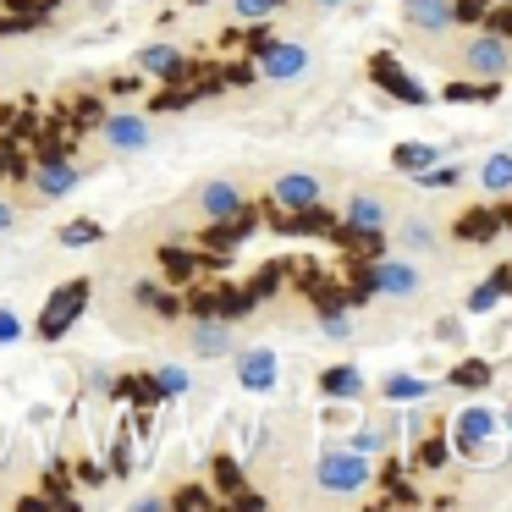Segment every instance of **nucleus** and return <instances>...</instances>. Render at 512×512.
<instances>
[{
  "label": "nucleus",
  "instance_id": "f257e3e1",
  "mask_svg": "<svg viewBox=\"0 0 512 512\" xmlns=\"http://www.w3.org/2000/svg\"><path fill=\"white\" fill-rule=\"evenodd\" d=\"M446 67L457 78H474V83H501L512 78V39L496 34V28H479V34H463L452 50H446Z\"/></svg>",
  "mask_w": 512,
  "mask_h": 512
},
{
  "label": "nucleus",
  "instance_id": "f03ea898",
  "mask_svg": "<svg viewBox=\"0 0 512 512\" xmlns=\"http://www.w3.org/2000/svg\"><path fill=\"white\" fill-rule=\"evenodd\" d=\"M369 479H375V457L353 452V446H320V457H314V485L331 490V496H358V490H369Z\"/></svg>",
  "mask_w": 512,
  "mask_h": 512
},
{
  "label": "nucleus",
  "instance_id": "7ed1b4c3",
  "mask_svg": "<svg viewBox=\"0 0 512 512\" xmlns=\"http://www.w3.org/2000/svg\"><path fill=\"white\" fill-rule=\"evenodd\" d=\"M155 138L160 133L144 111H111V116H100L94 144H100L105 155H144V149H155Z\"/></svg>",
  "mask_w": 512,
  "mask_h": 512
},
{
  "label": "nucleus",
  "instance_id": "20e7f679",
  "mask_svg": "<svg viewBox=\"0 0 512 512\" xmlns=\"http://www.w3.org/2000/svg\"><path fill=\"white\" fill-rule=\"evenodd\" d=\"M259 78L276 83V89H298V83L314 78V50L298 45V39H276V45L259 50Z\"/></svg>",
  "mask_w": 512,
  "mask_h": 512
},
{
  "label": "nucleus",
  "instance_id": "39448f33",
  "mask_svg": "<svg viewBox=\"0 0 512 512\" xmlns=\"http://www.w3.org/2000/svg\"><path fill=\"white\" fill-rule=\"evenodd\" d=\"M391 221H397V199H391L386 188H358V193H347V204H342V226H347V232L380 237V232H391Z\"/></svg>",
  "mask_w": 512,
  "mask_h": 512
},
{
  "label": "nucleus",
  "instance_id": "423d86ee",
  "mask_svg": "<svg viewBox=\"0 0 512 512\" xmlns=\"http://www.w3.org/2000/svg\"><path fill=\"white\" fill-rule=\"evenodd\" d=\"M188 210L199 215V221H210V226L237 221V215H243V182L237 177H204L199 188L188 193Z\"/></svg>",
  "mask_w": 512,
  "mask_h": 512
},
{
  "label": "nucleus",
  "instance_id": "0eeeda50",
  "mask_svg": "<svg viewBox=\"0 0 512 512\" xmlns=\"http://www.w3.org/2000/svg\"><path fill=\"white\" fill-rule=\"evenodd\" d=\"M237 325L221 320V314H193L188 325H182V347H188V358H232L237 353Z\"/></svg>",
  "mask_w": 512,
  "mask_h": 512
},
{
  "label": "nucleus",
  "instance_id": "6e6552de",
  "mask_svg": "<svg viewBox=\"0 0 512 512\" xmlns=\"http://www.w3.org/2000/svg\"><path fill=\"white\" fill-rule=\"evenodd\" d=\"M402 23H408V39L424 50V45H435V39L452 34L457 0H402Z\"/></svg>",
  "mask_w": 512,
  "mask_h": 512
},
{
  "label": "nucleus",
  "instance_id": "1a4fd4ad",
  "mask_svg": "<svg viewBox=\"0 0 512 512\" xmlns=\"http://www.w3.org/2000/svg\"><path fill=\"white\" fill-rule=\"evenodd\" d=\"M232 369H237V386L243 391H276V380H281V358H276V347H265V342H237V353H232Z\"/></svg>",
  "mask_w": 512,
  "mask_h": 512
},
{
  "label": "nucleus",
  "instance_id": "9d476101",
  "mask_svg": "<svg viewBox=\"0 0 512 512\" xmlns=\"http://www.w3.org/2000/svg\"><path fill=\"white\" fill-rule=\"evenodd\" d=\"M369 292H375V298H419L424 292V270L413 265V259H375V265H369Z\"/></svg>",
  "mask_w": 512,
  "mask_h": 512
},
{
  "label": "nucleus",
  "instance_id": "9b49d317",
  "mask_svg": "<svg viewBox=\"0 0 512 512\" xmlns=\"http://www.w3.org/2000/svg\"><path fill=\"white\" fill-rule=\"evenodd\" d=\"M270 204L276 210H320L325 204V177L320 171H281L276 182H270Z\"/></svg>",
  "mask_w": 512,
  "mask_h": 512
},
{
  "label": "nucleus",
  "instance_id": "f8f14e48",
  "mask_svg": "<svg viewBox=\"0 0 512 512\" xmlns=\"http://www.w3.org/2000/svg\"><path fill=\"white\" fill-rule=\"evenodd\" d=\"M78 188H83V166H78V160H39V166H34V199L61 204V199H72Z\"/></svg>",
  "mask_w": 512,
  "mask_h": 512
},
{
  "label": "nucleus",
  "instance_id": "ddd939ff",
  "mask_svg": "<svg viewBox=\"0 0 512 512\" xmlns=\"http://www.w3.org/2000/svg\"><path fill=\"white\" fill-rule=\"evenodd\" d=\"M391 237H397L402 254H435V248H441V226H435V215H424V210H408V215L397 210Z\"/></svg>",
  "mask_w": 512,
  "mask_h": 512
},
{
  "label": "nucleus",
  "instance_id": "4468645a",
  "mask_svg": "<svg viewBox=\"0 0 512 512\" xmlns=\"http://www.w3.org/2000/svg\"><path fill=\"white\" fill-rule=\"evenodd\" d=\"M83 303H89V281H72L67 292H56L45 309V320H39V331H45V342H56V336H67V325L83 314Z\"/></svg>",
  "mask_w": 512,
  "mask_h": 512
},
{
  "label": "nucleus",
  "instance_id": "2eb2a0df",
  "mask_svg": "<svg viewBox=\"0 0 512 512\" xmlns=\"http://www.w3.org/2000/svg\"><path fill=\"white\" fill-rule=\"evenodd\" d=\"M496 430H501V419H496V408H463L457 413V424H452V435L463 446H485V441H496Z\"/></svg>",
  "mask_w": 512,
  "mask_h": 512
},
{
  "label": "nucleus",
  "instance_id": "dca6fc26",
  "mask_svg": "<svg viewBox=\"0 0 512 512\" xmlns=\"http://www.w3.org/2000/svg\"><path fill=\"white\" fill-rule=\"evenodd\" d=\"M182 67H188V56H182L177 45H166V39L138 50V72H144V78H177Z\"/></svg>",
  "mask_w": 512,
  "mask_h": 512
},
{
  "label": "nucleus",
  "instance_id": "f3484780",
  "mask_svg": "<svg viewBox=\"0 0 512 512\" xmlns=\"http://www.w3.org/2000/svg\"><path fill=\"white\" fill-rule=\"evenodd\" d=\"M479 188L490 193V199H501V193H512V149H496V155L479 160Z\"/></svg>",
  "mask_w": 512,
  "mask_h": 512
},
{
  "label": "nucleus",
  "instance_id": "a211bd4d",
  "mask_svg": "<svg viewBox=\"0 0 512 512\" xmlns=\"http://www.w3.org/2000/svg\"><path fill=\"white\" fill-rule=\"evenodd\" d=\"M320 391H325V397H336V402H353V397H364V369H353V364H336V369H325V375H320Z\"/></svg>",
  "mask_w": 512,
  "mask_h": 512
},
{
  "label": "nucleus",
  "instance_id": "6ab92c4d",
  "mask_svg": "<svg viewBox=\"0 0 512 512\" xmlns=\"http://www.w3.org/2000/svg\"><path fill=\"white\" fill-rule=\"evenodd\" d=\"M380 397H386V402H430L435 397V380H424V375H391L386 386H380Z\"/></svg>",
  "mask_w": 512,
  "mask_h": 512
},
{
  "label": "nucleus",
  "instance_id": "aec40b11",
  "mask_svg": "<svg viewBox=\"0 0 512 512\" xmlns=\"http://www.w3.org/2000/svg\"><path fill=\"white\" fill-rule=\"evenodd\" d=\"M391 160H397V171H408V177H419V171L441 166V149H435V144H402Z\"/></svg>",
  "mask_w": 512,
  "mask_h": 512
},
{
  "label": "nucleus",
  "instance_id": "412c9836",
  "mask_svg": "<svg viewBox=\"0 0 512 512\" xmlns=\"http://www.w3.org/2000/svg\"><path fill=\"white\" fill-rule=\"evenodd\" d=\"M347 446H353V452H364V457H380L391 446V430H386V424H358V430L347 435Z\"/></svg>",
  "mask_w": 512,
  "mask_h": 512
},
{
  "label": "nucleus",
  "instance_id": "4be33fe9",
  "mask_svg": "<svg viewBox=\"0 0 512 512\" xmlns=\"http://www.w3.org/2000/svg\"><path fill=\"white\" fill-rule=\"evenodd\" d=\"M155 386L166 391V397H182V391H193V369H182V364H160V369H155Z\"/></svg>",
  "mask_w": 512,
  "mask_h": 512
},
{
  "label": "nucleus",
  "instance_id": "5701e85b",
  "mask_svg": "<svg viewBox=\"0 0 512 512\" xmlns=\"http://www.w3.org/2000/svg\"><path fill=\"white\" fill-rule=\"evenodd\" d=\"M287 0H232V17L237 23H265V17H276Z\"/></svg>",
  "mask_w": 512,
  "mask_h": 512
},
{
  "label": "nucleus",
  "instance_id": "b1692460",
  "mask_svg": "<svg viewBox=\"0 0 512 512\" xmlns=\"http://www.w3.org/2000/svg\"><path fill=\"white\" fill-rule=\"evenodd\" d=\"M83 243H100V226H94V221H72V226H61V248H83Z\"/></svg>",
  "mask_w": 512,
  "mask_h": 512
},
{
  "label": "nucleus",
  "instance_id": "393cba45",
  "mask_svg": "<svg viewBox=\"0 0 512 512\" xmlns=\"http://www.w3.org/2000/svg\"><path fill=\"white\" fill-rule=\"evenodd\" d=\"M501 292H507L501 281H485V287H474V298H468V314H490V309L501 303Z\"/></svg>",
  "mask_w": 512,
  "mask_h": 512
},
{
  "label": "nucleus",
  "instance_id": "a878e982",
  "mask_svg": "<svg viewBox=\"0 0 512 512\" xmlns=\"http://www.w3.org/2000/svg\"><path fill=\"white\" fill-rule=\"evenodd\" d=\"M320 336L325 342H347V336H353V320H347V314H320Z\"/></svg>",
  "mask_w": 512,
  "mask_h": 512
},
{
  "label": "nucleus",
  "instance_id": "bb28decb",
  "mask_svg": "<svg viewBox=\"0 0 512 512\" xmlns=\"http://www.w3.org/2000/svg\"><path fill=\"white\" fill-rule=\"evenodd\" d=\"M419 188H457V182H463V166H446V171H419Z\"/></svg>",
  "mask_w": 512,
  "mask_h": 512
},
{
  "label": "nucleus",
  "instance_id": "cd10ccee",
  "mask_svg": "<svg viewBox=\"0 0 512 512\" xmlns=\"http://www.w3.org/2000/svg\"><path fill=\"white\" fill-rule=\"evenodd\" d=\"M12 226H23V204L12 193H0V232H12Z\"/></svg>",
  "mask_w": 512,
  "mask_h": 512
},
{
  "label": "nucleus",
  "instance_id": "c85d7f7f",
  "mask_svg": "<svg viewBox=\"0 0 512 512\" xmlns=\"http://www.w3.org/2000/svg\"><path fill=\"white\" fill-rule=\"evenodd\" d=\"M12 342H23V320L12 309H0V347H12Z\"/></svg>",
  "mask_w": 512,
  "mask_h": 512
},
{
  "label": "nucleus",
  "instance_id": "c756f323",
  "mask_svg": "<svg viewBox=\"0 0 512 512\" xmlns=\"http://www.w3.org/2000/svg\"><path fill=\"white\" fill-rule=\"evenodd\" d=\"M133 507H138V512H160V507H166V496H138Z\"/></svg>",
  "mask_w": 512,
  "mask_h": 512
},
{
  "label": "nucleus",
  "instance_id": "7c9ffc66",
  "mask_svg": "<svg viewBox=\"0 0 512 512\" xmlns=\"http://www.w3.org/2000/svg\"><path fill=\"white\" fill-rule=\"evenodd\" d=\"M309 6H314V12H342L347 0H309Z\"/></svg>",
  "mask_w": 512,
  "mask_h": 512
},
{
  "label": "nucleus",
  "instance_id": "2f4dec72",
  "mask_svg": "<svg viewBox=\"0 0 512 512\" xmlns=\"http://www.w3.org/2000/svg\"><path fill=\"white\" fill-rule=\"evenodd\" d=\"M507 424H512V413H507Z\"/></svg>",
  "mask_w": 512,
  "mask_h": 512
}]
</instances>
